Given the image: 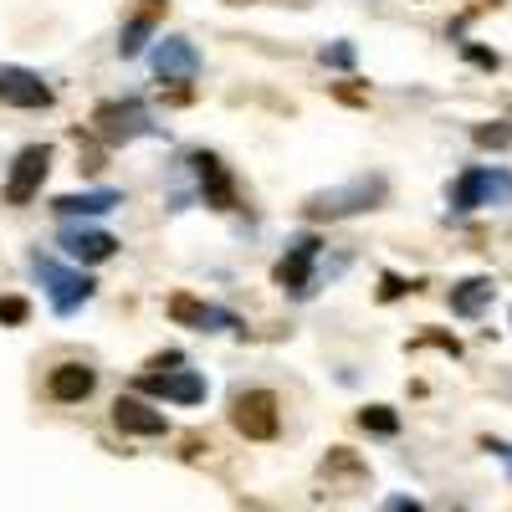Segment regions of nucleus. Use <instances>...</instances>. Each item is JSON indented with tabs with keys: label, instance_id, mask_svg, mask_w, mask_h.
Instances as JSON below:
<instances>
[{
	"label": "nucleus",
	"instance_id": "nucleus-21",
	"mask_svg": "<svg viewBox=\"0 0 512 512\" xmlns=\"http://www.w3.org/2000/svg\"><path fill=\"white\" fill-rule=\"evenodd\" d=\"M31 308H26V297H0V323H26Z\"/></svg>",
	"mask_w": 512,
	"mask_h": 512
},
{
	"label": "nucleus",
	"instance_id": "nucleus-2",
	"mask_svg": "<svg viewBox=\"0 0 512 512\" xmlns=\"http://www.w3.org/2000/svg\"><path fill=\"white\" fill-rule=\"evenodd\" d=\"M379 200H384V180H379V175H364V180H354V185H338V190L308 195V216L338 221V216H354V210H374Z\"/></svg>",
	"mask_w": 512,
	"mask_h": 512
},
{
	"label": "nucleus",
	"instance_id": "nucleus-8",
	"mask_svg": "<svg viewBox=\"0 0 512 512\" xmlns=\"http://www.w3.org/2000/svg\"><path fill=\"white\" fill-rule=\"evenodd\" d=\"M313 256H318V236H297L292 246H287V256L277 262V287H287V292H297L303 297L308 292V282H313Z\"/></svg>",
	"mask_w": 512,
	"mask_h": 512
},
{
	"label": "nucleus",
	"instance_id": "nucleus-10",
	"mask_svg": "<svg viewBox=\"0 0 512 512\" xmlns=\"http://www.w3.org/2000/svg\"><path fill=\"white\" fill-rule=\"evenodd\" d=\"M149 395H164V400H180V405H200L205 400V379L195 369H164V374H144L139 379Z\"/></svg>",
	"mask_w": 512,
	"mask_h": 512
},
{
	"label": "nucleus",
	"instance_id": "nucleus-9",
	"mask_svg": "<svg viewBox=\"0 0 512 512\" xmlns=\"http://www.w3.org/2000/svg\"><path fill=\"white\" fill-rule=\"evenodd\" d=\"M0 103H11V108H47L52 88L36 72H26V67H0Z\"/></svg>",
	"mask_w": 512,
	"mask_h": 512
},
{
	"label": "nucleus",
	"instance_id": "nucleus-18",
	"mask_svg": "<svg viewBox=\"0 0 512 512\" xmlns=\"http://www.w3.org/2000/svg\"><path fill=\"white\" fill-rule=\"evenodd\" d=\"M492 277H466L461 287H451V313H461V318H477L487 303H492Z\"/></svg>",
	"mask_w": 512,
	"mask_h": 512
},
{
	"label": "nucleus",
	"instance_id": "nucleus-22",
	"mask_svg": "<svg viewBox=\"0 0 512 512\" xmlns=\"http://www.w3.org/2000/svg\"><path fill=\"white\" fill-rule=\"evenodd\" d=\"M323 62L328 67H354V47H323Z\"/></svg>",
	"mask_w": 512,
	"mask_h": 512
},
{
	"label": "nucleus",
	"instance_id": "nucleus-6",
	"mask_svg": "<svg viewBox=\"0 0 512 512\" xmlns=\"http://www.w3.org/2000/svg\"><path fill=\"white\" fill-rule=\"evenodd\" d=\"M47 169H52V149H47V144L21 149V154H16V164H11V180H6V200H11V205L36 200L41 180H47Z\"/></svg>",
	"mask_w": 512,
	"mask_h": 512
},
{
	"label": "nucleus",
	"instance_id": "nucleus-12",
	"mask_svg": "<svg viewBox=\"0 0 512 512\" xmlns=\"http://www.w3.org/2000/svg\"><path fill=\"white\" fill-rule=\"evenodd\" d=\"M93 384H98V374L88 369V364H57L52 374H47V395L57 400V405H82L93 395Z\"/></svg>",
	"mask_w": 512,
	"mask_h": 512
},
{
	"label": "nucleus",
	"instance_id": "nucleus-5",
	"mask_svg": "<svg viewBox=\"0 0 512 512\" xmlns=\"http://www.w3.org/2000/svg\"><path fill=\"white\" fill-rule=\"evenodd\" d=\"M93 128H98L103 144H134L139 134H149V113L134 98H128V103H103L93 113Z\"/></svg>",
	"mask_w": 512,
	"mask_h": 512
},
{
	"label": "nucleus",
	"instance_id": "nucleus-15",
	"mask_svg": "<svg viewBox=\"0 0 512 512\" xmlns=\"http://www.w3.org/2000/svg\"><path fill=\"white\" fill-rule=\"evenodd\" d=\"M169 318L175 323H190V328H236V318L231 313H221V308H205V303H195V297H169Z\"/></svg>",
	"mask_w": 512,
	"mask_h": 512
},
{
	"label": "nucleus",
	"instance_id": "nucleus-20",
	"mask_svg": "<svg viewBox=\"0 0 512 512\" xmlns=\"http://www.w3.org/2000/svg\"><path fill=\"white\" fill-rule=\"evenodd\" d=\"M507 139H512L507 123H482V128H477V144H482V149H502Z\"/></svg>",
	"mask_w": 512,
	"mask_h": 512
},
{
	"label": "nucleus",
	"instance_id": "nucleus-7",
	"mask_svg": "<svg viewBox=\"0 0 512 512\" xmlns=\"http://www.w3.org/2000/svg\"><path fill=\"white\" fill-rule=\"evenodd\" d=\"M149 62H154L159 82H195V72H200V52H195V41H185V36H164Z\"/></svg>",
	"mask_w": 512,
	"mask_h": 512
},
{
	"label": "nucleus",
	"instance_id": "nucleus-3",
	"mask_svg": "<svg viewBox=\"0 0 512 512\" xmlns=\"http://www.w3.org/2000/svg\"><path fill=\"white\" fill-rule=\"evenodd\" d=\"M512 200V175L507 169H466V175L451 185V205L456 210H482V205H507Z\"/></svg>",
	"mask_w": 512,
	"mask_h": 512
},
{
	"label": "nucleus",
	"instance_id": "nucleus-25",
	"mask_svg": "<svg viewBox=\"0 0 512 512\" xmlns=\"http://www.w3.org/2000/svg\"><path fill=\"white\" fill-rule=\"evenodd\" d=\"M492 451H497V456L507 461V477H512V446H502V441H492Z\"/></svg>",
	"mask_w": 512,
	"mask_h": 512
},
{
	"label": "nucleus",
	"instance_id": "nucleus-16",
	"mask_svg": "<svg viewBox=\"0 0 512 512\" xmlns=\"http://www.w3.org/2000/svg\"><path fill=\"white\" fill-rule=\"evenodd\" d=\"M118 205H123L118 190H82V195H62V200H52L57 216H103V210H118Z\"/></svg>",
	"mask_w": 512,
	"mask_h": 512
},
{
	"label": "nucleus",
	"instance_id": "nucleus-19",
	"mask_svg": "<svg viewBox=\"0 0 512 512\" xmlns=\"http://www.w3.org/2000/svg\"><path fill=\"white\" fill-rule=\"evenodd\" d=\"M359 425H364V431H374V436H395V431H400V415H395L390 405H369V410L359 415Z\"/></svg>",
	"mask_w": 512,
	"mask_h": 512
},
{
	"label": "nucleus",
	"instance_id": "nucleus-17",
	"mask_svg": "<svg viewBox=\"0 0 512 512\" xmlns=\"http://www.w3.org/2000/svg\"><path fill=\"white\" fill-rule=\"evenodd\" d=\"M159 11H164V0H144V11L123 26V36H118V57H139L144 52V41H149V31H154V21H159Z\"/></svg>",
	"mask_w": 512,
	"mask_h": 512
},
{
	"label": "nucleus",
	"instance_id": "nucleus-11",
	"mask_svg": "<svg viewBox=\"0 0 512 512\" xmlns=\"http://www.w3.org/2000/svg\"><path fill=\"white\" fill-rule=\"evenodd\" d=\"M113 425H118V431H128V436H164L169 431L164 410H154V405H144L134 395H118L113 400Z\"/></svg>",
	"mask_w": 512,
	"mask_h": 512
},
{
	"label": "nucleus",
	"instance_id": "nucleus-13",
	"mask_svg": "<svg viewBox=\"0 0 512 512\" xmlns=\"http://www.w3.org/2000/svg\"><path fill=\"white\" fill-rule=\"evenodd\" d=\"M195 180H200V195L205 205H216V210H231L236 205V190H231V175H226V164L216 154H195Z\"/></svg>",
	"mask_w": 512,
	"mask_h": 512
},
{
	"label": "nucleus",
	"instance_id": "nucleus-4",
	"mask_svg": "<svg viewBox=\"0 0 512 512\" xmlns=\"http://www.w3.org/2000/svg\"><path fill=\"white\" fill-rule=\"evenodd\" d=\"M231 425L246 441H272L282 431V415H277V395L272 390H241L231 400Z\"/></svg>",
	"mask_w": 512,
	"mask_h": 512
},
{
	"label": "nucleus",
	"instance_id": "nucleus-24",
	"mask_svg": "<svg viewBox=\"0 0 512 512\" xmlns=\"http://www.w3.org/2000/svg\"><path fill=\"white\" fill-rule=\"evenodd\" d=\"M466 57H472L477 67H497V57H492V52H482V47H472V52H466Z\"/></svg>",
	"mask_w": 512,
	"mask_h": 512
},
{
	"label": "nucleus",
	"instance_id": "nucleus-23",
	"mask_svg": "<svg viewBox=\"0 0 512 512\" xmlns=\"http://www.w3.org/2000/svg\"><path fill=\"white\" fill-rule=\"evenodd\" d=\"M384 512H425L415 497H390V502H384Z\"/></svg>",
	"mask_w": 512,
	"mask_h": 512
},
{
	"label": "nucleus",
	"instance_id": "nucleus-1",
	"mask_svg": "<svg viewBox=\"0 0 512 512\" xmlns=\"http://www.w3.org/2000/svg\"><path fill=\"white\" fill-rule=\"evenodd\" d=\"M31 272H36V282L47 287V297H52V308L67 318V313H77L82 303L93 297V277L88 272H72V267H62V262H52V256H31Z\"/></svg>",
	"mask_w": 512,
	"mask_h": 512
},
{
	"label": "nucleus",
	"instance_id": "nucleus-14",
	"mask_svg": "<svg viewBox=\"0 0 512 512\" xmlns=\"http://www.w3.org/2000/svg\"><path fill=\"white\" fill-rule=\"evenodd\" d=\"M62 251L72 262H108L118 251V241L108 231H93V226H62Z\"/></svg>",
	"mask_w": 512,
	"mask_h": 512
}]
</instances>
